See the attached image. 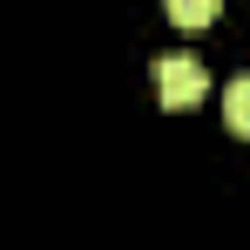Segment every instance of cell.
Returning a JSON list of instances; mask_svg holds the SVG:
<instances>
[{"label": "cell", "mask_w": 250, "mask_h": 250, "mask_svg": "<svg viewBox=\"0 0 250 250\" xmlns=\"http://www.w3.org/2000/svg\"><path fill=\"white\" fill-rule=\"evenodd\" d=\"M156 95H163V108H196L209 95V75L196 54H163L156 61Z\"/></svg>", "instance_id": "cell-1"}, {"label": "cell", "mask_w": 250, "mask_h": 250, "mask_svg": "<svg viewBox=\"0 0 250 250\" xmlns=\"http://www.w3.org/2000/svg\"><path fill=\"white\" fill-rule=\"evenodd\" d=\"M223 122L237 128V135H250V68L223 82Z\"/></svg>", "instance_id": "cell-2"}, {"label": "cell", "mask_w": 250, "mask_h": 250, "mask_svg": "<svg viewBox=\"0 0 250 250\" xmlns=\"http://www.w3.org/2000/svg\"><path fill=\"white\" fill-rule=\"evenodd\" d=\"M169 7V21H176V27H203V21H216V7H223V0H163Z\"/></svg>", "instance_id": "cell-3"}]
</instances>
